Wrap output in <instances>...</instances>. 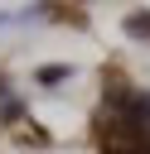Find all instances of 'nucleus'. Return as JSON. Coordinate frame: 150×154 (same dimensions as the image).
Wrapping results in <instances>:
<instances>
[{"instance_id": "f257e3e1", "label": "nucleus", "mask_w": 150, "mask_h": 154, "mask_svg": "<svg viewBox=\"0 0 150 154\" xmlns=\"http://www.w3.org/2000/svg\"><path fill=\"white\" fill-rule=\"evenodd\" d=\"M126 29H131V34H150V19H131Z\"/></svg>"}]
</instances>
